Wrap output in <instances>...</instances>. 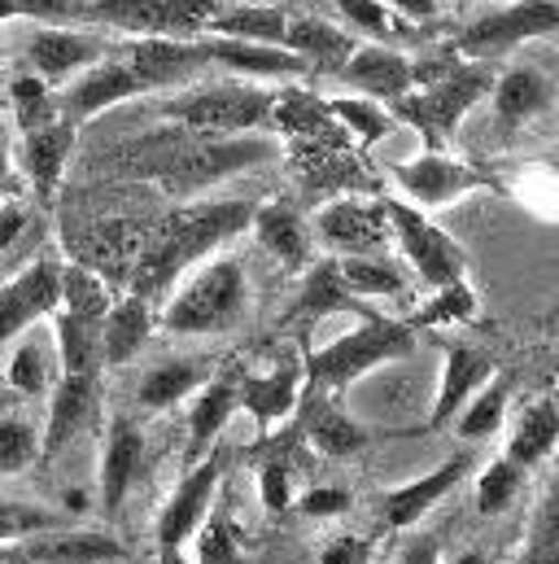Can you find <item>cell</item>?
<instances>
[{
  "instance_id": "d4e9b609",
  "label": "cell",
  "mask_w": 559,
  "mask_h": 564,
  "mask_svg": "<svg viewBox=\"0 0 559 564\" xmlns=\"http://www.w3.org/2000/svg\"><path fill=\"white\" fill-rule=\"evenodd\" d=\"M153 328H157V311L149 297H140V293L114 297L106 319H101V364L106 368L132 364L144 350V341L153 337Z\"/></svg>"
},
{
  "instance_id": "ab89813d",
  "label": "cell",
  "mask_w": 559,
  "mask_h": 564,
  "mask_svg": "<svg viewBox=\"0 0 559 564\" xmlns=\"http://www.w3.org/2000/svg\"><path fill=\"white\" fill-rule=\"evenodd\" d=\"M337 272H341V284H346L359 302H372V297H403V293H407L403 268H394L385 254H350V259H337Z\"/></svg>"
},
{
  "instance_id": "94428289",
  "label": "cell",
  "mask_w": 559,
  "mask_h": 564,
  "mask_svg": "<svg viewBox=\"0 0 559 564\" xmlns=\"http://www.w3.org/2000/svg\"><path fill=\"white\" fill-rule=\"evenodd\" d=\"M454 564H490V561H485V552H463V556H454Z\"/></svg>"
},
{
  "instance_id": "b9f144b4",
  "label": "cell",
  "mask_w": 559,
  "mask_h": 564,
  "mask_svg": "<svg viewBox=\"0 0 559 564\" xmlns=\"http://www.w3.org/2000/svg\"><path fill=\"white\" fill-rule=\"evenodd\" d=\"M110 281L101 272H92L88 263H66L62 268V306L57 311H70V315H84V319H106L110 311Z\"/></svg>"
},
{
  "instance_id": "30bf717a",
  "label": "cell",
  "mask_w": 559,
  "mask_h": 564,
  "mask_svg": "<svg viewBox=\"0 0 559 564\" xmlns=\"http://www.w3.org/2000/svg\"><path fill=\"white\" fill-rule=\"evenodd\" d=\"M219 0H92V22L132 35H171L201 40Z\"/></svg>"
},
{
  "instance_id": "680465c9",
  "label": "cell",
  "mask_w": 559,
  "mask_h": 564,
  "mask_svg": "<svg viewBox=\"0 0 559 564\" xmlns=\"http://www.w3.org/2000/svg\"><path fill=\"white\" fill-rule=\"evenodd\" d=\"M157 564H188L184 561V547H157Z\"/></svg>"
},
{
  "instance_id": "e0dca14e",
  "label": "cell",
  "mask_w": 559,
  "mask_h": 564,
  "mask_svg": "<svg viewBox=\"0 0 559 564\" xmlns=\"http://www.w3.org/2000/svg\"><path fill=\"white\" fill-rule=\"evenodd\" d=\"M302 381H306L302 355H293L284 346L272 368L241 377V386H237V412H245L259 429H272L276 421H288L297 412V403H302Z\"/></svg>"
},
{
  "instance_id": "8d00e7d4",
  "label": "cell",
  "mask_w": 559,
  "mask_h": 564,
  "mask_svg": "<svg viewBox=\"0 0 559 564\" xmlns=\"http://www.w3.org/2000/svg\"><path fill=\"white\" fill-rule=\"evenodd\" d=\"M507 403H512V377L507 372H494L463 408H459V416H454V433L463 437V442H485V437H494L503 424H507Z\"/></svg>"
},
{
  "instance_id": "277c9868",
  "label": "cell",
  "mask_w": 559,
  "mask_h": 564,
  "mask_svg": "<svg viewBox=\"0 0 559 564\" xmlns=\"http://www.w3.org/2000/svg\"><path fill=\"white\" fill-rule=\"evenodd\" d=\"M494 88V75L485 62H446V66H416V88L394 101V119L398 123H412L419 132L424 149H446L450 137L459 132L463 115L476 110Z\"/></svg>"
},
{
  "instance_id": "2e32d148",
  "label": "cell",
  "mask_w": 559,
  "mask_h": 564,
  "mask_svg": "<svg viewBox=\"0 0 559 564\" xmlns=\"http://www.w3.org/2000/svg\"><path fill=\"white\" fill-rule=\"evenodd\" d=\"M123 561V543L106 530H44L18 543H0V564H110Z\"/></svg>"
},
{
  "instance_id": "83f0119b",
  "label": "cell",
  "mask_w": 559,
  "mask_h": 564,
  "mask_svg": "<svg viewBox=\"0 0 559 564\" xmlns=\"http://www.w3.org/2000/svg\"><path fill=\"white\" fill-rule=\"evenodd\" d=\"M75 132H79L75 123L57 119V123H48V128H40V132H26V137L18 141V166H22V175L31 180V188H35L40 197H53V193H57L62 171H66L70 149H75Z\"/></svg>"
},
{
  "instance_id": "60d3db41",
  "label": "cell",
  "mask_w": 559,
  "mask_h": 564,
  "mask_svg": "<svg viewBox=\"0 0 559 564\" xmlns=\"http://www.w3.org/2000/svg\"><path fill=\"white\" fill-rule=\"evenodd\" d=\"M9 110H13L18 137L40 132V128H48V123L62 119L57 93H53V84H44L40 75H18V79L9 84Z\"/></svg>"
},
{
  "instance_id": "681fc988",
  "label": "cell",
  "mask_w": 559,
  "mask_h": 564,
  "mask_svg": "<svg viewBox=\"0 0 559 564\" xmlns=\"http://www.w3.org/2000/svg\"><path fill=\"white\" fill-rule=\"evenodd\" d=\"M516 564H559V517H556V495L542 499L538 517H534V530L520 547V561Z\"/></svg>"
},
{
  "instance_id": "f907efd6",
  "label": "cell",
  "mask_w": 559,
  "mask_h": 564,
  "mask_svg": "<svg viewBox=\"0 0 559 564\" xmlns=\"http://www.w3.org/2000/svg\"><path fill=\"white\" fill-rule=\"evenodd\" d=\"M259 499H263V508L280 517V512H288L293 503H297V486H293V468L284 464V459H267L263 468H259Z\"/></svg>"
},
{
  "instance_id": "c3c4849f",
  "label": "cell",
  "mask_w": 559,
  "mask_h": 564,
  "mask_svg": "<svg viewBox=\"0 0 559 564\" xmlns=\"http://www.w3.org/2000/svg\"><path fill=\"white\" fill-rule=\"evenodd\" d=\"M62 525H66L62 512H48V508L22 503V499H0V543H18V539L44 534V530H62Z\"/></svg>"
},
{
  "instance_id": "cb8c5ba5",
  "label": "cell",
  "mask_w": 559,
  "mask_h": 564,
  "mask_svg": "<svg viewBox=\"0 0 559 564\" xmlns=\"http://www.w3.org/2000/svg\"><path fill=\"white\" fill-rule=\"evenodd\" d=\"M140 459H144V433L128 416H114L106 446H101V468H97V486H101V503L110 517H119L132 481L140 477Z\"/></svg>"
},
{
  "instance_id": "1f68e13d",
  "label": "cell",
  "mask_w": 559,
  "mask_h": 564,
  "mask_svg": "<svg viewBox=\"0 0 559 564\" xmlns=\"http://www.w3.org/2000/svg\"><path fill=\"white\" fill-rule=\"evenodd\" d=\"M306 437L319 455H354L368 446V429L354 421L337 394H324V390H310V408H306Z\"/></svg>"
},
{
  "instance_id": "d590c367",
  "label": "cell",
  "mask_w": 559,
  "mask_h": 564,
  "mask_svg": "<svg viewBox=\"0 0 559 564\" xmlns=\"http://www.w3.org/2000/svg\"><path fill=\"white\" fill-rule=\"evenodd\" d=\"M206 368L201 364H188V359H166V364H153L136 386V399L144 412H166L184 399H193L201 386H206Z\"/></svg>"
},
{
  "instance_id": "4fadbf2b",
  "label": "cell",
  "mask_w": 559,
  "mask_h": 564,
  "mask_svg": "<svg viewBox=\"0 0 559 564\" xmlns=\"http://www.w3.org/2000/svg\"><path fill=\"white\" fill-rule=\"evenodd\" d=\"M123 62L132 66L144 93H171L188 88L197 75L210 70L201 40H171V35H136L123 48Z\"/></svg>"
},
{
  "instance_id": "d6986e66",
  "label": "cell",
  "mask_w": 559,
  "mask_h": 564,
  "mask_svg": "<svg viewBox=\"0 0 559 564\" xmlns=\"http://www.w3.org/2000/svg\"><path fill=\"white\" fill-rule=\"evenodd\" d=\"M354 97L394 106L416 88V62H407L394 44H354V53L337 70Z\"/></svg>"
},
{
  "instance_id": "4dcf8cb0",
  "label": "cell",
  "mask_w": 559,
  "mask_h": 564,
  "mask_svg": "<svg viewBox=\"0 0 559 564\" xmlns=\"http://www.w3.org/2000/svg\"><path fill=\"white\" fill-rule=\"evenodd\" d=\"M237 386H241V377L228 372V377L206 381L193 394V403H188V446H184L188 464H197L215 446V437L228 429V421L237 416Z\"/></svg>"
},
{
  "instance_id": "f5cc1de1",
  "label": "cell",
  "mask_w": 559,
  "mask_h": 564,
  "mask_svg": "<svg viewBox=\"0 0 559 564\" xmlns=\"http://www.w3.org/2000/svg\"><path fill=\"white\" fill-rule=\"evenodd\" d=\"M368 561H372V543L363 534H337L319 552V564H368Z\"/></svg>"
},
{
  "instance_id": "ffe728a7",
  "label": "cell",
  "mask_w": 559,
  "mask_h": 564,
  "mask_svg": "<svg viewBox=\"0 0 559 564\" xmlns=\"http://www.w3.org/2000/svg\"><path fill=\"white\" fill-rule=\"evenodd\" d=\"M472 464H476V455H472V451H459V455H450L446 464H437L432 473H424V477H416V481L394 486V490L381 499V517H385V525H390V530H412V525H419L446 495H454V486L472 473Z\"/></svg>"
},
{
  "instance_id": "44dd1931",
  "label": "cell",
  "mask_w": 559,
  "mask_h": 564,
  "mask_svg": "<svg viewBox=\"0 0 559 564\" xmlns=\"http://www.w3.org/2000/svg\"><path fill=\"white\" fill-rule=\"evenodd\" d=\"M490 101H494V123L503 132H520L556 110V79L542 66H507L503 75H494Z\"/></svg>"
},
{
  "instance_id": "74e56055",
  "label": "cell",
  "mask_w": 559,
  "mask_h": 564,
  "mask_svg": "<svg viewBox=\"0 0 559 564\" xmlns=\"http://www.w3.org/2000/svg\"><path fill=\"white\" fill-rule=\"evenodd\" d=\"M476 315H481V297H476V289L463 276V281L428 289V297L412 311L407 328H416V333L419 328H454V324H472Z\"/></svg>"
},
{
  "instance_id": "603a6c76",
  "label": "cell",
  "mask_w": 559,
  "mask_h": 564,
  "mask_svg": "<svg viewBox=\"0 0 559 564\" xmlns=\"http://www.w3.org/2000/svg\"><path fill=\"white\" fill-rule=\"evenodd\" d=\"M498 372L494 355L476 350V346H446L441 350V381H437V394H432V408H428V429H446V424L459 416V408Z\"/></svg>"
},
{
  "instance_id": "e575fe53",
  "label": "cell",
  "mask_w": 559,
  "mask_h": 564,
  "mask_svg": "<svg viewBox=\"0 0 559 564\" xmlns=\"http://www.w3.org/2000/svg\"><path fill=\"white\" fill-rule=\"evenodd\" d=\"M288 9L284 4H219L206 22L210 40H250V44H284Z\"/></svg>"
},
{
  "instance_id": "836d02e7",
  "label": "cell",
  "mask_w": 559,
  "mask_h": 564,
  "mask_svg": "<svg viewBox=\"0 0 559 564\" xmlns=\"http://www.w3.org/2000/svg\"><path fill=\"white\" fill-rule=\"evenodd\" d=\"M53 350L62 377H97L101 368V319H84L70 311H53Z\"/></svg>"
},
{
  "instance_id": "7402d4cb",
  "label": "cell",
  "mask_w": 559,
  "mask_h": 564,
  "mask_svg": "<svg viewBox=\"0 0 559 564\" xmlns=\"http://www.w3.org/2000/svg\"><path fill=\"white\" fill-rule=\"evenodd\" d=\"M201 48H206V62L219 66L223 75H237L245 84H284V79H297V75H310L302 57H293L288 48L280 44H250V40H210L201 35Z\"/></svg>"
},
{
  "instance_id": "11a10c76",
  "label": "cell",
  "mask_w": 559,
  "mask_h": 564,
  "mask_svg": "<svg viewBox=\"0 0 559 564\" xmlns=\"http://www.w3.org/2000/svg\"><path fill=\"white\" fill-rule=\"evenodd\" d=\"M22 228H26V210L18 206V197L0 202V254L13 250V241L22 237Z\"/></svg>"
},
{
  "instance_id": "52a82bcc",
  "label": "cell",
  "mask_w": 559,
  "mask_h": 564,
  "mask_svg": "<svg viewBox=\"0 0 559 564\" xmlns=\"http://www.w3.org/2000/svg\"><path fill=\"white\" fill-rule=\"evenodd\" d=\"M381 206H385V219H390V241L403 250V259L416 272L419 284L437 289V284H450L468 276L463 246L446 228H437L424 210L407 206L403 197H381Z\"/></svg>"
},
{
  "instance_id": "ac0fdd59",
  "label": "cell",
  "mask_w": 559,
  "mask_h": 564,
  "mask_svg": "<svg viewBox=\"0 0 559 564\" xmlns=\"http://www.w3.org/2000/svg\"><path fill=\"white\" fill-rule=\"evenodd\" d=\"M136 97H144V88H140V79L132 75V66L123 62V53H110L92 70H84L79 79H70L57 106H62V119L79 128V123L97 119L101 110H114V106L136 101Z\"/></svg>"
},
{
  "instance_id": "7bdbcfd3",
  "label": "cell",
  "mask_w": 559,
  "mask_h": 564,
  "mask_svg": "<svg viewBox=\"0 0 559 564\" xmlns=\"http://www.w3.org/2000/svg\"><path fill=\"white\" fill-rule=\"evenodd\" d=\"M328 115L354 137L359 144H376V141H385L390 132H394V110L390 106H381V101H368V97H332L328 101Z\"/></svg>"
},
{
  "instance_id": "7dc6e473",
  "label": "cell",
  "mask_w": 559,
  "mask_h": 564,
  "mask_svg": "<svg viewBox=\"0 0 559 564\" xmlns=\"http://www.w3.org/2000/svg\"><path fill=\"white\" fill-rule=\"evenodd\" d=\"M40 464V429L26 416H0V477H18Z\"/></svg>"
},
{
  "instance_id": "5b68a950",
  "label": "cell",
  "mask_w": 559,
  "mask_h": 564,
  "mask_svg": "<svg viewBox=\"0 0 559 564\" xmlns=\"http://www.w3.org/2000/svg\"><path fill=\"white\" fill-rule=\"evenodd\" d=\"M250 306V272L241 259L219 254L197 263L188 276H179V289L157 311V324L175 337H210L241 324Z\"/></svg>"
},
{
  "instance_id": "7c38bea8",
  "label": "cell",
  "mask_w": 559,
  "mask_h": 564,
  "mask_svg": "<svg viewBox=\"0 0 559 564\" xmlns=\"http://www.w3.org/2000/svg\"><path fill=\"white\" fill-rule=\"evenodd\" d=\"M315 241L328 250V259H350V254H381L390 241V219L385 206L372 197H332L315 215Z\"/></svg>"
},
{
  "instance_id": "91938a15",
  "label": "cell",
  "mask_w": 559,
  "mask_h": 564,
  "mask_svg": "<svg viewBox=\"0 0 559 564\" xmlns=\"http://www.w3.org/2000/svg\"><path fill=\"white\" fill-rule=\"evenodd\" d=\"M9 197H18V180H13V175L0 180V202H9Z\"/></svg>"
},
{
  "instance_id": "6125c7cd",
  "label": "cell",
  "mask_w": 559,
  "mask_h": 564,
  "mask_svg": "<svg viewBox=\"0 0 559 564\" xmlns=\"http://www.w3.org/2000/svg\"><path fill=\"white\" fill-rule=\"evenodd\" d=\"M219 4H284V0H219Z\"/></svg>"
},
{
  "instance_id": "3957f363",
  "label": "cell",
  "mask_w": 559,
  "mask_h": 564,
  "mask_svg": "<svg viewBox=\"0 0 559 564\" xmlns=\"http://www.w3.org/2000/svg\"><path fill=\"white\" fill-rule=\"evenodd\" d=\"M407 355H416V328H407V319H390V315L368 311V315H359L354 328L315 346L302 359V368H306L310 390H324V394L341 399L354 381H363L376 368H390Z\"/></svg>"
},
{
  "instance_id": "ee69618b",
  "label": "cell",
  "mask_w": 559,
  "mask_h": 564,
  "mask_svg": "<svg viewBox=\"0 0 559 564\" xmlns=\"http://www.w3.org/2000/svg\"><path fill=\"white\" fill-rule=\"evenodd\" d=\"M520 490H525V468L512 464V459H494L476 477V512L481 517H503L516 503Z\"/></svg>"
},
{
  "instance_id": "484cf974",
  "label": "cell",
  "mask_w": 559,
  "mask_h": 564,
  "mask_svg": "<svg viewBox=\"0 0 559 564\" xmlns=\"http://www.w3.org/2000/svg\"><path fill=\"white\" fill-rule=\"evenodd\" d=\"M97 408V377H57L48 390V421L40 433V459H53Z\"/></svg>"
},
{
  "instance_id": "4316f807",
  "label": "cell",
  "mask_w": 559,
  "mask_h": 564,
  "mask_svg": "<svg viewBox=\"0 0 559 564\" xmlns=\"http://www.w3.org/2000/svg\"><path fill=\"white\" fill-rule=\"evenodd\" d=\"M354 35L328 18H315V13H288V26H284V44L293 57L306 62V70H341V62L354 53Z\"/></svg>"
},
{
  "instance_id": "9f6ffc18",
  "label": "cell",
  "mask_w": 559,
  "mask_h": 564,
  "mask_svg": "<svg viewBox=\"0 0 559 564\" xmlns=\"http://www.w3.org/2000/svg\"><path fill=\"white\" fill-rule=\"evenodd\" d=\"M398 564H441V543L432 534H412L398 552Z\"/></svg>"
},
{
  "instance_id": "f1b7e54d",
  "label": "cell",
  "mask_w": 559,
  "mask_h": 564,
  "mask_svg": "<svg viewBox=\"0 0 559 564\" xmlns=\"http://www.w3.org/2000/svg\"><path fill=\"white\" fill-rule=\"evenodd\" d=\"M250 232H254V241L276 259L284 272H306L310 268V254H315L310 250V228L288 206H280V202L254 206Z\"/></svg>"
},
{
  "instance_id": "ba28073f",
  "label": "cell",
  "mask_w": 559,
  "mask_h": 564,
  "mask_svg": "<svg viewBox=\"0 0 559 564\" xmlns=\"http://www.w3.org/2000/svg\"><path fill=\"white\" fill-rule=\"evenodd\" d=\"M390 175L403 193L407 206L416 210H446L454 202H463L468 193H481V188H494V175L472 166V162H459L450 158L446 149H424L416 158H403V162H390Z\"/></svg>"
},
{
  "instance_id": "db71d44e",
  "label": "cell",
  "mask_w": 559,
  "mask_h": 564,
  "mask_svg": "<svg viewBox=\"0 0 559 564\" xmlns=\"http://www.w3.org/2000/svg\"><path fill=\"white\" fill-rule=\"evenodd\" d=\"M390 13H398L407 26H424V22H437L441 13V0H381Z\"/></svg>"
},
{
  "instance_id": "8fae6325",
  "label": "cell",
  "mask_w": 559,
  "mask_h": 564,
  "mask_svg": "<svg viewBox=\"0 0 559 564\" xmlns=\"http://www.w3.org/2000/svg\"><path fill=\"white\" fill-rule=\"evenodd\" d=\"M223 473H228V455L215 446L197 464H188V473L175 481L171 499L157 512V525H153L157 547H184L197 534V525L215 512V495L223 486Z\"/></svg>"
},
{
  "instance_id": "f546056e",
  "label": "cell",
  "mask_w": 559,
  "mask_h": 564,
  "mask_svg": "<svg viewBox=\"0 0 559 564\" xmlns=\"http://www.w3.org/2000/svg\"><path fill=\"white\" fill-rule=\"evenodd\" d=\"M328 315H368V306L341 284L337 259H319L315 268H306L297 297L288 306V319H306V324H319Z\"/></svg>"
},
{
  "instance_id": "816d5d0a",
  "label": "cell",
  "mask_w": 559,
  "mask_h": 564,
  "mask_svg": "<svg viewBox=\"0 0 559 564\" xmlns=\"http://www.w3.org/2000/svg\"><path fill=\"white\" fill-rule=\"evenodd\" d=\"M297 508L306 517H315V521H328V517H341L350 508V490H341V486H310V490L297 495Z\"/></svg>"
},
{
  "instance_id": "f6af8a7d",
  "label": "cell",
  "mask_w": 559,
  "mask_h": 564,
  "mask_svg": "<svg viewBox=\"0 0 559 564\" xmlns=\"http://www.w3.org/2000/svg\"><path fill=\"white\" fill-rule=\"evenodd\" d=\"M337 13H341V22L354 31V35H363V40H372V44H390V40H403L412 26L398 18V13H390L381 0H337Z\"/></svg>"
},
{
  "instance_id": "7a4b0ae2",
  "label": "cell",
  "mask_w": 559,
  "mask_h": 564,
  "mask_svg": "<svg viewBox=\"0 0 559 564\" xmlns=\"http://www.w3.org/2000/svg\"><path fill=\"white\" fill-rule=\"evenodd\" d=\"M280 153L276 141L267 137H210V132H188V128H171V132H153L136 141L132 153V171L149 175L153 184L193 197L237 171H250L259 162H272Z\"/></svg>"
},
{
  "instance_id": "f35d334b",
  "label": "cell",
  "mask_w": 559,
  "mask_h": 564,
  "mask_svg": "<svg viewBox=\"0 0 559 564\" xmlns=\"http://www.w3.org/2000/svg\"><path fill=\"white\" fill-rule=\"evenodd\" d=\"M62 368H57V350H53V337H26L18 341V350L9 355V368H4V381L18 390V394H48L57 386Z\"/></svg>"
},
{
  "instance_id": "9a60e30c",
  "label": "cell",
  "mask_w": 559,
  "mask_h": 564,
  "mask_svg": "<svg viewBox=\"0 0 559 564\" xmlns=\"http://www.w3.org/2000/svg\"><path fill=\"white\" fill-rule=\"evenodd\" d=\"M62 306V263L35 259L9 284H0V346L31 333V324L48 319Z\"/></svg>"
},
{
  "instance_id": "9c48e42d",
  "label": "cell",
  "mask_w": 559,
  "mask_h": 564,
  "mask_svg": "<svg viewBox=\"0 0 559 564\" xmlns=\"http://www.w3.org/2000/svg\"><path fill=\"white\" fill-rule=\"evenodd\" d=\"M556 31H559V0H512V4L476 18L459 35L454 57H463V62H490V57L512 53L520 44L551 40Z\"/></svg>"
},
{
  "instance_id": "5bb4252c",
  "label": "cell",
  "mask_w": 559,
  "mask_h": 564,
  "mask_svg": "<svg viewBox=\"0 0 559 564\" xmlns=\"http://www.w3.org/2000/svg\"><path fill=\"white\" fill-rule=\"evenodd\" d=\"M101 57H110V40H101L97 31H84V26H35V35L26 44L31 75H40L53 88L79 79Z\"/></svg>"
},
{
  "instance_id": "bcb514c9",
  "label": "cell",
  "mask_w": 559,
  "mask_h": 564,
  "mask_svg": "<svg viewBox=\"0 0 559 564\" xmlns=\"http://www.w3.org/2000/svg\"><path fill=\"white\" fill-rule=\"evenodd\" d=\"M188 543H193V564H245L241 539L223 512H210Z\"/></svg>"
},
{
  "instance_id": "6f0895ef",
  "label": "cell",
  "mask_w": 559,
  "mask_h": 564,
  "mask_svg": "<svg viewBox=\"0 0 559 564\" xmlns=\"http://www.w3.org/2000/svg\"><path fill=\"white\" fill-rule=\"evenodd\" d=\"M9 166H13V144H9V128L0 119V180H9Z\"/></svg>"
},
{
  "instance_id": "8992f818",
  "label": "cell",
  "mask_w": 559,
  "mask_h": 564,
  "mask_svg": "<svg viewBox=\"0 0 559 564\" xmlns=\"http://www.w3.org/2000/svg\"><path fill=\"white\" fill-rule=\"evenodd\" d=\"M276 106V93L263 84H245V79H215L188 93H175L162 115L175 128L188 132H210V137H250L267 123Z\"/></svg>"
},
{
  "instance_id": "d6a6232c",
  "label": "cell",
  "mask_w": 559,
  "mask_h": 564,
  "mask_svg": "<svg viewBox=\"0 0 559 564\" xmlns=\"http://www.w3.org/2000/svg\"><path fill=\"white\" fill-rule=\"evenodd\" d=\"M556 442H559V408L551 394H542V399H534V403L516 416L512 437H507V446H503V459H512V464H520V468L529 473L534 464H542V459L556 455Z\"/></svg>"
},
{
  "instance_id": "6da1fadb",
  "label": "cell",
  "mask_w": 559,
  "mask_h": 564,
  "mask_svg": "<svg viewBox=\"0 0 559 564\" xmlns=\"http://www.w3.org/2000/svg\"><path fill=\"white\" fill-rule=\"evenodd\" d=\"M254 219V202H193L162 219L140 241L136 268H132V293L162 297L179 276H188L197 263L215 259L232 237H241Z\"/></svg>"
}]
</instances>
